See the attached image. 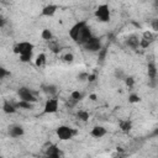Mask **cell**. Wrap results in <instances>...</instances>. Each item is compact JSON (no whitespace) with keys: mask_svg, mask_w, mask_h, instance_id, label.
<instances>
[{"mask_svg":"<svg viewBox=\"0 0 158 158\" xmlns=\"http://www.w3.org/2000/svg\"><path fill=\"white\" fill-rule=\"evenodd\" d=\"M47 158H60V151L56 144H49V147L46 149Z\"/></svg>","mask_w":158,"mask_h":158,"instance_id":"7c38bea8","label":"cell"},{"mask_svg":"<svg viewBox=\"0 0 158 158\" xmlns=\"http://www.w3.org/2000/svg\"><path fill=\"white\" fill-rule=\"evenodd\" d=\"M141 101V98L137 95V94H131L130 96H128V102L130 104H137V102H139Z\"/></svg>","mask_w":158,"mask_h":158,"instance_id":"7402d4cb","label":"cell"},{"mask_svg":"<svg viewBox=\"0 0 158 158\" xmlns=\"http://www.w3.org/2000/svg\"><path fill=\"white\" fill-rule=\"evenodd\" d=\"M10 73L4 68V67H0V79H4L5 77H7Z\"/></svg>","mask_w":158,"mask_h":158,"instance_id":"f546056e","label":"cell"},{"mask_svg":"<svg viewBox=\"0 0 158 158\" xmlns=\"http://www.w3.org/2000/svg\"><path fill=\"white\" fill-rule=\"evenodd\" d=\"M5 23H6V20H5L4 17H0V28H1V27H4V26H5Z\"/></svg>","mask_w":158,"mask_h":158,"instance_id":"d6a6232c","label":"cell"},{"mask_svg":"<svg viewBox=\"0 0 158 158\" xmlns=\"http://www.w3.org/2000/svg\"><path fill=\"white\" fill-rule=\"evenodd\" d=\"M83 47L86 51H90V52H99L101 49V42L98 37H91L88 42H85L83 44Z\"/></svg>","mask_w":158,"mask_h":158,"instance_id":"52a82bcc","label":"cell"},{"mask_svg":"<svg viewBox=\"0 0 158 158\" xmlns=\"http://www.w3.org/2000/svg\"><path fill=\"white\" fill-rule=\"evenodd\" d=\"M125 83H126V85L128 88H132L135 85V78L133 77H126L125 78Z\"/></svg>","mask_w":158,"mask_h":158,"instance_id":"d4e9b609","label":"cell"},{"mask_svg":"<svg viewBox=\"0 0 158 158\" xmlns=\"http://www.w3.org/2000/svg\"><path fill=\"white\" fill-rule=\"evenodd\" d=\"M95 17L98 19V21L100 22H109L111 14H110V7L107 4H102L99 5L95 10Z\"/></svg>","mask_w":158,"mask_h":158,"instance_id":"7a4b0ae2","label":"cell"},{"mask_svg":"<svg viewBox=\"0 0 158 158\" xmlns=\"http://www.w3.org/2000/svg\"><path fill=\"white\" fill-rule=\"evenodd\" d=\"M156 75H157V69H156V64L153 62L148 63V77L154 80L156 79Z\"/></svg>","mask_w":158,"mask_h":158,"instance_id":"e0dca14e","label":"cell"},{"mask_svg":"<svg viewBox=\"0 0 158 158\" xmlns=\"http://www.w3.org/2000/svg\"><path fill=\"white\" fill-rule=\"evenodd\" d=\"M33 48H35L33 43L27 42V41H22V42H19L17 44H15V47H14V53H16V54H19V56L32 54Z\"/></svg>","mask_w":158,"mask_h":158,"instance_id":"3957f363","label":"cell"},{"mask_svg":"<svg viewBox=\"0 0 158 158\" xmlns=\"http://www.w3.org/2000/svg\"><path fill=\"white\" fill-rule=\"evenodd\" d=\"M89 112L88 111H85V110H79L78 112H77V117L80 120V121H83V122H86L88 120H89Z\"/></svg>","mask_w":158,"mask_h":158,"instance_id":"d6986e66","label":"cell"},{"mask_svg":"<svg viewBox=\"0 0 158 158\" xmlns=\"http://www.w3.org/2000/svg\"><path fill=\"white\" fill-rule=\"evenodd\" d=\"M89 83H93L96 80V74L95 73H91V74H88V79H86Z\"/></svg>","mask_w":158,"mask_h":158,"instance_id":"1f68e13d","label":"cell"},{"mask_svg":"<svg viewBox=\"0 0 158 158\" xmlns=\"http://www.w3.org/2000/svg\"><path fill=\"white\" fill-rule=\"evenodd\" d=\"M127 44L131 47V48H137L138 47V42H139V40L137 38V36H135V35H132V36H130L128 38H127Z\"/></svg>","mask_w":158,"mask_h":158,"instance_id":"2e32d148","label":"cell"},{"mask_svg":"<svg viewBox=\"0 0 158 158\" xmlns=\"http://www.w3.org/2000/svg\"><path fill=\"white\" fill-rule=\"evenodd\" d=\"M106 128L104 127V126H100V125H96V126H94L93 128H91V131H90V135L93 136V137H95V138H101V137H104L105 135H106Z\"/></svg>","mask_w":158,"mask_h":158,"instance_id":"8fae6325","label":"cell"},{"mask_svg":"<svg viewBox=\"0 0 158 158\" xmlns=\"http://www.w3.org/2000/svg\"><path fill=\"white\" fill-rule=\"evenodd\" d=\"M93 37V35H91V31H90V27L88 26V25H85L80 31H79V33H78V36H77V38L74 40L77 43H79V44H84L85 42H88L90 38Z\"/></svg>","mask_w":158,"mask_h":158,"instance_id":"5b68a950","label":"cell"},{"mask_svg":"<svg viewBox=\"0 0 158 158\" xmlns=\"http://www.w3.org/2000/svg\"><path fill=\"white\" fill-rule=\"evenodd\" d=\"M85 25H88V22H86L85 20L77 22V23H75V25L69 30V36H70V38H72V40H75V38H77V36H78V33H79V31H80Z\"/></svg>","mask_w":158,"mask_h":158,"instance_id":"ba28073f","label":"cell"},{"mask_svg":"<svg viewBox=\"0 0 158 158\" xmlns=\"http://www.w3.org/2000/svg\"><path fill=\"white\" fill-rule=\"evenodd\" d=\"M41 37H42V40H44V41H51V40L53 38L52 31H51L49 28H43L42 32H41Z\"/></svg>","mask_w":158,"mask_h":158,"instance_id":"ac0fdd59","label":"cell"},{"mask_svg":"<svg viewBox=\"0 0 158 158\" xmlns=\"http://www.w3.org/2000/svg\"><path fill=\"white\" fill-rule=\"evenodd\" d=\"M106 53H107V51H106L105 48H101V49L99 51V59H100V60H104L105 57H106Z\"/></svg>","mask_w":158,"mask_h":158,"instance_id":"f1b7e54d","label":"cell"},{"mask_svg":"<svg viewBox=\"0 0 158 158\" xmlns=\"http://www.w3.org/2000/svg\"><path fill=\"white\" fill-rule=\"evenodd\" d=\"M143 38L144 40H147V41H153V35H152V32L151 31H144L143 32Z\"/></svg>","mask_w":158,"mask_h":158,"instance_id":"83f0119b","label":"cell"},{"mask_svg":"<svg viewBox=\"0 0 158 158\" xmlns=\"http://www.w3.org/2000/svg\"><path fill=\"white\" fill-rule=\"evenodd\" d=\"M56 91H57V89H56L54 85H47V86H44V93H47L49 95H53Z\"/></svg>","mask_w":158,"mask_h":158,"instance_id":"603a6c76","label":"cell"},{"mask_svg":"<svg viewBox=\"0 0 158 158\" xmlns=\"http://www.w3.org/2000/svg\"><path fill=\"white\" fill-rule=\"evenodd\" d=\"M16 107H20V109H32V106H33V104H31V102H26V101H19L16 105H15Z\"/></svg>","mask_w":158,"mask_h":158,"instance_id":"44dd1931","label":"cell"},{"mask_svg":"<svg viewBox=\"0 0 158 158\" xmlns=\"http://www.w3.org/2000/svg\"><path fill=\"white\" fill-rule=\"evenodd\" d=\"M57 10H58V6H57V5L49 4V5H46V6L42 9L41 15H42V16H46V17H51V16H53V15L57 12Z\"/></svg>","mask_w":158,"mask_h":158,"instance_id":"9c48e42d","label":"cell"},{"mask_svg":"<svg viewBox=\"0 0 158 158\" xmlns=\"http://www.w3.org/2000/svg\"><path fill=\"white\" fill-rule=\"evenodd\" d=\"M56 133H57V136H58L59 139H62V141H69V139L73 138V136L77 135V131L74 128L69 127V126L60 125V126L57 127Z\"/></svg>","mask_w":158,"mask_h":158,"instance_id":"6da1fadb","label":"cell"},{"mask_svg":"<svg viewBox=\"0 0 158 158\" xmlns=\"http://www.w3.org/2000/svg\"><path fill=\"white\" fill-rule=\"evenodd\" d=\"M0 158H4V157H2V156H0Z\"/></svg>","mask_w":158,"mask_h":158,"instance_id":"e575fe53","label":"cell"},{"mask_svg":"<svg viewBox=\"0 0 158 158\" xmlns=\"http://www.w3.org/2000/svg\"><path fill=\"white\" fill-rule=\"evenodd\" d=\"M31 59H32V54H23V56H20V60L23 62V63H28Z\"/></svg>","mask_w":158,"mask_h":158,"instance_id":"4316f807","label":"cell"},{"mask_svg":"<svg viewBox=\"0 0 158 158\" xmlns=\"http://www.w3.org/2000/svg\"><path fill=\"white\" fill-rule=\"evenodd\" d=\"M62 58H63V60L67 62V63H72V62L74 60V56H73V53H65Z\"/></svg>","mask_w":158,"mask_h":158,"instance_id":"cb8c5ba5","label":"cell"},{"mask_svg":"<svg viewBox=\"0 0 158 158\" xmlns=\"http://www.w3.org/2000/svg\"><path fill=\"white\" fill-rule=\"evenodd\" d=\"M149 44H151V42H149V41H147V40H144V38L139 40V42H138V46H139L141 48H147Z\"/></svg>","mask_w":158,"mask_h":158,"instance_id":"484cf974","label":"cell"},{"mask_svg":"<svg viewBox=\"0 0 158 158\" xmlns=\"http://www.w3.org/2000/svg\"><path fill=\"white\" fill-rule=\"evenodd\" d=\"M58 107H59V100L57 98H49L44 102L42 112L43 114H54L58 111Z\"/></svg>","mask_w":158,"mask_h":158,"instance_id":"277c9868","label":"cell"},{"mask_svg":"<svg viewBox=\"0 0 158 158\" xmlns=\"http://www.w3.org/2000/svg\"><path fill=\"white\" fill-rule=\"evenodd\" d=\"M16 110H17V107H16L14 104L9 102V101H5L4 105H2V111H4L5 114H15Z\"/></svg>","mask_w":158,"mask_h":158,"instance_id":"5bb4252c","label":"cell"},{"mask_svg":"<svg viewBox=\"0 0 158 158\" xmlns=\"http://www.w3.org/2000/svg\"><path fill=\"white\" fill-rule=\"evenodd\" d=\"M118 126H120V128H121L122 132H128L132 128V122L130 120H121L120 123H118Z\"/></svg>","mask_w":158,"mask_h":158,"instance_id":"9a60e30c","label":"cell"},{"mask_svg":"<svg viewBox=\"0 0 158 158\" xmlns=\"http://www.w3.org/2000/svg\"><path fill=\"white\" fill-rule=\"evenodd\" d=\"M89 99H90L91 101H95V100L98 99V96H96V94H90V95H89Z\"/></svg>","mask_w":158,"mask_h":158,"instance_id":"836d02e7","label":"cell"},{"mask_svg":"<svg viewBox=\"0 0 158 158\" xmlns=\"http://www.w3.org/2000/svg\"><path fill=\"white\" fill-rule=\"evenodd\" d=\"M46 62H47V56H46V53H40V54L36 56V59H35L36 67L42 68V67H44Z\"/></svg>","mask_w":158,"mask_h":158,"instance_id":"4fadbf2b","label":"cell"},{"mask_svg":"<svg viewBox=\"0 0 158 158\" xmlns=\"http://www.w3.org/2000/svg\"><path fill=\"white\" fill-rule=\"evenodd\" d=\"M19 98L21 101H26V102H31V104H35L37 101V98L32 94V91L28 89V88H20L19 89Z\"/></svg>","mask_w":158,"mask_h":158,"instance_id":"8992f818","label":"cell"},{"mask_svg":"<svg viewBox=\"0 0 158 158\" xmlns=\"http://www.w3.org/2000/svg\"><path fill=\"white\" fill-rule=\"evenodd\" d=\"M25 133V130L22 126L20 125H12L10 128H9V135L14 138H17V137H21L22 135Z\"/></svg>","mask_w":158,"mask_h":158,"instance_id":"30bf717a","label":"cell"},{"mask_svg":"<svg viewBox=\"0 0 158 158\" xmlns=\"http://www.w3.org/2000/svg\"><path fill=\"white\" fill-rule=\"evenodd\" d=\"M88 74H89V73L83 72V73H80V74L78 75V79H79L80 81H84V80H86V79H88Z\"/></svg>","mask_w":158,"mask_h":158,"instance_id":"4dcf8cb0","label":"cell"},{"mask_svg":"<svg viewBox=\"0 0 158 158\" xmlns=\"http://www.w3.org/2000/svg\"><path fill=\"white\" fill-rule=\"evenodd\" d=\"M70 99H72L74 102L79 101V100L81 99V93H80L79 90H73V91L70 93Z\"/></svg>","mask_w":158,"mask_h":158,"instance_id":"ffe728a7","label":"cell"}]
</instances>
